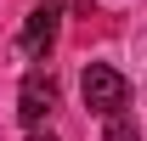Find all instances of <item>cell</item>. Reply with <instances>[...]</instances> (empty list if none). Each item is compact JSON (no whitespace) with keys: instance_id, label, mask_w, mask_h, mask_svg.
Listing matches in <instances>:
<instances>
[{"instance_id":"1","label":"cell","mask_w":147,"mask_h":141,"mask_svg":"<svg viewBox=\"0 0 147 141\" xmlns=\"http://www.w3.org/2000/svg\"><path fill=\"white\" fill-rule=\"evenodd\" d=\"M79 90H85V107L91 113H125V102H130V85H125V73L119 68H108V62H91L85 68V79H79Z\"/></svg>"},{"instance_id":"2","label":"cell","mask_w":147,"mask_h":141,"mask_svg":"<svg viewBox=\"0 0 147 141\" xmlns=\"http://www.w3.org/2000/svg\"><path fill=\"white\" fill-rule=\"evenodd\" d=\"M57 28H62V6L57 0H45V6H34L28 11V23H23V40H17V56H28V62H40V56L57 45Z\"/></svg>"},{"instance_id":"3","label":"cell","mask_w":147,"mask_h":141,"mask_svg":"<svg viewBox=\"0 0 147 141\" xmlns=\"http://www.w3.org/2000/svg\"><path fill=\"white\" fill-rule=\"evenodd\" d=\"M51 107H57V79H51V73H28V79H23V90H17V113H23V124H40Z\"/></svg>"},{"instance_id":"4","label":"cell","mask_w":147,"mask_h":141,"mask_svg":"<svg viewBox=\"0 0 147 141\" xmlns=\"http://www.w3.org/2000/svg\"><path fill=\"white\" fill-rule=\"evenodd\" d=\"M108 141H136V124H130V119H119V113H113V124H108Z\"/></svg>"},{"instance_id":"5","label":"cell","mask_w":147,"mask_h":141,"mask_svg":"<svg viewBox=\"0 0 147 141\" xmlns=\"http://www.w3.org/2000/svg\"><path fill=\"white\" fill-rule=\"evenodd\" d=\"M28 141H57V136H51V130H34V136H28Z\"/></svg>"}]
</instances>
